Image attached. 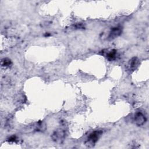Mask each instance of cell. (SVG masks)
Masks as SVG:
<instances>
[{
    "mask_svg": "<svg viewBox=\"0 0 149 149\" xmlns=\"http://www.w3.org/2000/svg\"><path fill=\"white\" fill-rule=\"evenodd\" d=\"M102 133V132L101 130H95L91 133L87 138L86 146H87L89 147L94 146L96 142L101 137Z\"/></svg>",
    "mask_w": 149,
    "mask_h": 149,
    "instance_id": "6da1fadb",
    "label": "cell"
},
{
    "mask_svg": "<svg viewBox=\"0 0 149 149\" xmlns=\"http://www.w3.org/2000/svg\"><path fill=\"white\" fill-rule=\"evenodd\" d=\"M65 137V132L61 129H58L56 130L52 134V139L55 142H61Z\"/></svg>",
    "mask_w": 149,
    "mask_h": 149,
    "instance_id": "7a4b0ae2",
    "label": "cell"
},
{
    "mask_svg": "<svg viewBox=\"0 0 149 149\" xmlns=\"http://www.w3.org/2000/svg\"><path fill=\"white\" fill-rule=\"evenodd\" d=\"M134 122L138 126L143 125L146 122V118L142 112H139L134 115Z\"/></svg>",
    "mask_w": 149,
    "mask_h": 149,
    "instance_id": "3957f363",
    "label": "cell"
},
{
    "mask_svg": "<svg viewBox=\"0 0 149 149\" xmlns=\"http://www.w3.org/2000/svg\"><path fill=\"white\" fill-rule=\"evenodd\" d=\"M122 33V27H113L109 32V38L114 39L118 36H119Z\"/></svg>",
    "mask_w": 149,
    "mask_h": 149,
    "instance_id": "277c9868",
    "label": "cell"
},
{
    "mask_svg": "<svg viewBox=\"0 0 149 149\" xmlns=\"http://www.w3.org/2000/svg\"><path fill=\"white\" fill-rule=\"evenodd\" d=\"M139 63V61L137 58L136 57L132 58L128 63L129 70L132 71L136 69V68L138 66Z\"/></svg>",
    "mask_w": 149,
    "mask_h": 149,
    "instance_id": "5b68a950",
    "label": "cell"
},
{
    "mask_svg": "<svg viewBox=\"0 0 149 149\" xmlns=\"http://www.w3.org/2000/svg\"><path fill=\"white\" fill-rule=\"evenodd\" d=\"M116 55V51L115 49H112L107 54V58L108 60L112 61L115 58Z\"/></svg>",
    "mask_w": 149,
    "mask_h": 149,
    "instance_id": "8992f818",
    "label": "cell"
},
{
    "mask_svg": "<svg viewBox=\"0 0 149 149\" xmlns=\"http://www.w3.org/2000/svg\"><path fill=\"white\" fill-rule=\"evenodd\" d=\"M11 64V61L9 59L5 58L2 61V65L4 66H8Z\"/></svg>",
    "mask_w": 149,
    "mask_h": 149,
    "instance_id": "52a82bcc",
    "label": "cell"
}]
</instances>
